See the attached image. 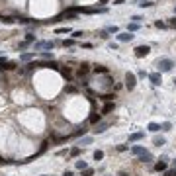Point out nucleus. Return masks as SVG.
Masks as SVG:
<instances>
[{
	"mask_svg": "<svg viewBox=\"0 0 176 176\" xmlns=\"http://www.w3.org/2000/svg\"><path fill=\"white\" fill-rule=\"evenodd\" d=\"M164 174H166V176H176V168H170V170H166Z\"/></svg>",
	"mask_w": 176,
	"mask_h": 176,
	"instance_id": "72a5a7b5",
	"label": "nucleus"
},
{
	"mask_svg": "<svg viewBox=\"0 0 176 176\" xmlns=\"http://www.w3.org/2000/svg\"><path fill=\"white\" fill-rule=\"evenodd\" d=\"M174 84H176V78H174Z\"/></svg>",
	"mask_w": 176,
	"mask_h": 176,
	"instance_id": "49530a36",
	"label": "nucleus"
},
{
	"mask_svg": "<svg viewBox=\"0 0 176 176\" xmlns=\"http://www.w3.org/2000/svg\"><path fill=\"white\" fill-rule=\"evenodd\" d=\"M163 129L164 131H170V129H172V123H170V121H164V123H163Z\"/></svg>",
	"mask_w": 176,
	"mask_h": 176,
	"instance_id": "c85d7f7f",
	"label": "nucleus"
},
{
	"mask_svg": "<svg viewBox=\"0 0 176 176\" xmlns=\"http://www.w3.org/2000/svg\"><path fill=\"white\" fill-rule=\"evenodd\" d=\"M88 143H92V137H84V139L80 141V145H88Z\"/></svg>",
	"mask_w": 176,
	"mask_h": 176,
	"instance_id": "2f4dec72",
	"label": "nucleus"
},
{
	"mask_svg": "<svg viewBox=\"0 0 176 176\" xmlns=\"http://www.w3.org/2000/svg\"><path fill=\"white\" fill-rule=\"evenodd\" d=\"M106 127H108V123H100V125L96 127V129H94V133H104V131H106Z\"/></svg>",
	"mask_w": 176,
	"mask_h": 176,
	"instance_id": "6ab92c4d",
	"label": "nucleus"
},
{
	"mask_svg": "<svg viewBox=\"0 0 176 176\" xmlns=\"http://www.w3.org/2000/svg\"><path fill=\"white\" fill-rule=\"evenodd\" d=\"M27 45H29V43H27V41H22V43H20V49H26Z\"/></svg>",
	"mask_w": 176,
	"mask_h": 176,
	"instance_id": "a19ab883",
	"label": "nucleus"
},
{
	"mask_svg": "<svg viewBox=\"0 0 176 176\" xmlns=\"http://www.w3.org/2000/svg\"><path fill=\"white\" fill-rule=\"evenodd\" d=\"M133 37H135V35H133L131 32H125V33H119V35H117V39H119L121 43H125V41H131Z\"/></svg>",
	"mask_w": 176,
	"mask_h": 176,
	"instance_id": "0eeeda50",
	"label": "nucleus"
},
{
	"mask_svg": "<svg viewBox=\"0 0 176 176\" xmlns=\"http://www.w3.org/2000/svg\"><path fill=\"white\" fill-rule=\"evenodd\" d=\"M88 121H90V123H96V121H100V114H92Z\"/></svg>",
	"mask_w": 176,
	"mask_h": 176,
	"instance_id": "4be33fe9",
	"label": "nucleus"
},
{
	"mask_svg": "<svg viewBox=\"0 0 176 176\" xmlns=\"http://www.w3.org/2000/svg\"><path fill=\"white\" fill-rule=\"evenodd\" d=\"M4 63H6V59H2V57H0V69L4 67Z\"/></svg>",
	"mask_w": 176,
	"mask_h": 176,
	"instance_id": "c03bdc74",
	"label": "nucleus"
},
{
	"mask_svg": "<svg viewBox=\"0 0 176 176\" xmlns=\"http://www.w3.org/2000/svg\"><path fill=\"white\" fill-rule=\"evenodd\" d=\"M59 71H61V74H63L67 80H72V71L69 69V67H63V69H59Z\"/></svg>",
	"mask_w": 176,
	"mask_h": 176,
	"instance_id": "9d476101",
	"label": "nucleus"
},
{
	"mask_svg": "<svg viewBox=\"0 0 176 176\" xmlns=\"http://www.w3.org/2000/svg\"><path fill=\"white\" fill-rule=\"evenodd\" d=\"M2 69H4V71H14V69H16V63H14V61H6Z\"/></svg>",
	"mask_w": 176,
	"mask_h": 176,
	"instance_id": "4468645a",
	"label": "nucleus"
},
{
	"mask_svg": "<svg viewBox=\"0 0 176 176\" xmlns=\"http://www.w3.org/2000/svg\"><path fill=\"white\" fill-rule=\"evenodd\" d=\"M94 158H96V161H102V158H104V151H96V153H94Z\"/></svg>",
	"mask_w": 176,
	"mask_h": 176,
	"instance_id": "393cba45",
	"label": "nucleus"
},
{
	"mask_svg": "<svg viewBox=\"0 0 176 176\" xmlns=\"http://www.w3.org/2000/svg\"><path fill=\"white\" fill-rule=\"evenodd\" d=\"M137 76H139V78H145V76H149V74H147L145 71H139V74H137Z\"/></svg>",
	"mask_w": 176,
	"mask_h": 176,
	"instance_id": "58836bf2",
	"label": "nucleus"
},
{
	"mask_svg": "<svg viewBox=\"0 0 176 176\" xmlns=\"http://www.w3.org/2000/svg\"><path fill=\"white\" fill-rule=\"evenodd\" d=\"M47 147H49V141H45V143L41 145V149H39V153H43V151H47Z\"/></svg>",
	"mask_w": 176,
	"mask_h": 176,
	"instance_id": "c9c22d12",
	"label": "nucleus"
},
{
	"mask_svg": "<svg viewBox=\"0 0 176 176\" xmlns=\"http://www.w3.org/2000/svg\"><path fill=\"white\" fill-rule=\"evenodd\" d=\"M20 59H22V61H32V59H33V53H24Z\"/></svg>",
	"mask_w": 176,
	"mask_h": 176,
	"instance_id": "5701e85b",
	"label": "nucleus"
},
{
	"mask_svg": "<svg viewBox=\"0 0 176 176\" xmlns=\"http://www.w3.org/2000/svg\"><path fill=\"white\" fill-rule=\"evenodd\" d=\"M139 6H141V8H149V6H153V2H149V0H141V2H139Z\"/></svg>",
	"mask_w": 176,
	"mask_h": 176,
	"instance_id": "b1692460",
	"label": "nucleus"
},
{
	"mask_svg": "<svg viewBox=\"0 0 176 176\" xmlns=\"http://www.w3.org/2000/svg\"><path fill=\"white\" fill-rule=\"evenodd\" d=\"M55 45H57L55 41H35L33 43V49L35 51H43V49H53Z\"/></svg>",
	"mask_w": 176,
	"mask_h": 176,
	"instance_id": "f03ea898",
	"label": "nucleus"
},
{
	"mask_svg": "<svg viewBox=\"0 0 176 176\" xmlns=\"http://www.w3.org/2000/svg\"><path fill=\"white\" fill-rule=\"evenodd\" d=\"M117 151H119V153H121V151H127V145H119V147H117Z\"/></svg>",
	"mask_w": 176,
	"mask_h": 176,
	"instance_id": "79ce46f5",
	"label": "nucleus"
},
{
	"mask_svg": "<svg viewBox=\"0 0 176 176\" xmlns=\"http://www.w3.org/2000/svg\"><path fill=\"white\" fill-rule=\"evenodd\" d=\"M155 26L158 27V29H164V27H166V24H164V22H161V20H158V22H155Z\"/></svg>",
	"mask_w": 176,
	"mask_h": 176,
	"instance_id": "c756f323",
	"label": "nucleus"
},
{
	"mask_svg": "<svg viewBox=\"0 0 176 176\" xmlns=\"http://www.w3.org/2000/svg\"><path fill=\"white\" fill-rule=\"evenodd\" d=\"M78 153H80V147H74V149H71V155H72V156H76Z\"/></svg>",
	"mask_w": 176,
	"mask_h": 176,
	"instance_id": "473e14b6",
	"label": "nucleus"
},
{
	"mask_svg": "<svg viewBox=\"0 0 176 176\" xmlns=\"http://www.w3.org/2000/svg\"><path fill=\"white\" fill-rule=\"evenodd\" d=\"M92 174H94L92 168H84V172H82V176H92Z\"/></svg>",
	"mask_w": 176,
	"mask_h": 176,
	"instance_id": "7c9ffc66",
	"label": "nucleus"
},
{
	"mask_svg": "<svg viewBox=\"0 0 176 176\" xmlns=\"http://www.w3.org/2000/svg\"><path fill=\"white\" fill-rule=\"evenodd\" d=\"M131 20H133L135 24H139V22H141V20H143V18H141V16H133V18H131Z\"/></svg>",
	"mask_w": 176,
	"mask_h": 176,
	"instance_id": "ea45409f",
	"label": "nucleus"
},
{
	"mask_svg": "<svg viewBox=\"0 0 176 176\" xmlns=\"http://www.w3.org/2000/svg\"><path fill=\"white\" fill-rule=\"evenodd\" d=\"M43 176H45V174H43Z\"/></svg>",
	"mask_w": 176,
	"mask_h": 176,
	"instance_id": "8fccbe9b",
	"label": "nucleus"
},
{
	"mask_svg": "<svg viewBox=\"0 0 176 176\" xmlns=\"http://www.w3.org/2000/svg\"><path fill=\"white\" fill-rule=\"evenodd\" d=\"M149 80L153 82L155 86H161V82H163V78H161V72H151L149 74Z\"/></svg>",
	"mask_w": 176,
	"mask_h": 176,
	"instance_id": "39448f33",
	"label": "nucleus"
},
{
	"mask_svg": "<svg viewBox=\"0 0 176 176\" xmlns=\"http://www.w3.org/2000/svg\"><path fill=\"white\" fill-rule=\"evenodd\" d=\"M139 161L141 163H149V161H153V155L151 153H143V155H139Z\"/></svg>",
	"mask_w": 176,
	"mask_h": 176,
	"instance_id": "f8f14e48",
	"label": "nucleus"
},
{
	"mask_svg": "<svg viewBox=\"0 0 176 176\" xmlns=\"http://www.w3.org/2000/svg\"><path fill=\"white\" fill-rule=\"evenodd\" d=\"M174 12H176V10H174Z\"/></svg>",
	"mask_w": 176,
	"mask_h": 176,
	"instance_id": "09e8293b",
	"label": "nucleus"
},
{
	"mask_svg": "<svg viewBox=\"0 0 176 176\" xmlns=\"http://www.w3.org/2000/svg\"><path fill=\"white\" fill-rule=\"evenodd\" d=\"M94 72H102V74H106V72H108V67H104V65H96V67H94Z\"/></svg>",
	"mask_w": 176,
	"mask_h": 176,
	"instance_id": "2eb2a0df",
	"label": "nucleus"
},
{
	"mask_svg": "<svg viewBox=\"0 0 176 176\" xmlns=\"http://www.w3.org/2000/svg\"><path fill=\"white\" fill-rule=\"evenodd\" d=\"M131 153L139 156V155H143V153H147V151H145L143 145H133V147H131Z\"/></svg>",
	"mask_w": 176,
	"mask_h": 176,
	"instance_id": "6e6552de",
	"label": "nucleus"
},
{
	"mask_svg": "<svg viewBox=\"0 0 176 176\" xmlns=\"http://www.w3.org/2000/svg\"><path fill=\"white\" fill-rule=\"evenodd\" d=\"M156 67H158V72H168L172 71V67H174V63H172V59H158V63H156Z\"/></svg>",
	"mask_w": 176,
	"mask_h": 176,
	"instance_id": "f257e3e1",
	"label": "nucleus"
},
{
	"mask_svg": "<svg viewBox=\"0 0 176 176\" xmlns=\"http://www.w3.org/2000/svg\"><path fill=\"white\" fill-rule=\"evenodd\" d=\"M135 84H137V76L133 72H127V74H125V88H127V90H133Z\"/></svg>",
	"mask_w": 176,
	"mask_h": 176,
	"instance_id": "7ed1b4c3",
	"label": "nucleus"
},
{
	"mask_svg": "<svg viewBox=\"0 0 176 176\" xmlns=\"http://www.w3.org/2000/svg\"><path fill=\"white\" fill-rule=\"evenodd\" d=\"M155 170L156 172H166V161H158L155 164Z\"/></svg>",
	"mask_w": 176,
	"mask_h": 176,
	"instance_id": "9b49d317",
	"label": "nucleus"
},
{
	"mask_svg": "<svg viewBox=\"0 0 176 176\" xmlns=\"http://www.w3.org/2000/svg\"><path fill=\"white\" fill-rule=\"evenodd\" d=\"M76 168L78 170H84V168H88V164H86L84 161H76Z\"/></svg>",
	"mask_w": 176,
	"mask_h": 176,
	"instance_id": "412c9836",
	"label": "nucleus"
},
{
	"mask_svg": "<svg viewBox=\"0 0 176 176\" xmlns=\"http://www.w3.org/2000/svg\"><path fill=\"white\" fill-rule=\"evenodd\" d=\"M174 164H176V161H174Z\"/></svg>",
	"mask_w": 176,
	"mask_h": 176,
	"instance_id": "de8ad7c7",
	"label": "nucleus"
},
{
	"mask_svg": "<svg viewBox=\"0 0 176 176\" xmlns=\"http://www.w3.org/2000/svg\"><path fill=\"white\" fill-rule=\"evenodd\" d=\"M63 45H65V47H72V45H74V39H65V41H63Z\"/></svg>",
	"mask_w": 176,
	"mask_h": 176,
	"instance_id": "bb28decb",
	"label": "nucleus"
},
{
	"mask_svg": "<svg viewBox=\"0 0 176 176\" xmlns=\"http://www.w3.org/2000/svg\"><path fill=\"white\" fill-rule=\"evenodd\" d=\"M137 29H139V24H135V22H131L127 26V32H137Z\"/></svg>",
	"mask_w": 176,
	"mask_h": 176,
	"instance_id": "aec40b11",
	"label": "nucleus"
},
{
	"mask_svg": "<svg viewBox=\"0 0 176 176\" xmlns=\"http://www.w3.org/2000/svg\"><path fill=\"white\" fill-rule=\"evenodd\" d=\"M168 26H170V27H176V16H174V18H170V20H168Z\"/></svg>",
	"mask_w": 176,
	"mask_h": 176,
	"instance_id": "f704fd0d",
	"label": "nucleus"
},
{
	"mask_svg": "<svg viewBox=\"0 0 176 176\" xmlns=\"http://www.w3.org/2000/svg\"><path fill=\"white\" fill-rule=\"evenodd\" d=\"M26 41L27 43H33V41H35V35H33V33H26Z\"/></svg>",
	"mask_w": 176,
	"mask_h": 176,
	"instance_id": "a878e982",
	"label": "nucleus"
},
{
	"mask_svg": "<svg viewBox=\"0 0 176 176\" xmlns=\"http://www.w3.org/2000/svg\"><path fill=\"white\" fill-rule=\"evenodd\" d=\"M108 32H110V33H117V27L116 26H110V27H108Z\"/></svg>",
	"mask_w": 176,
	"mask_h": 176,
	"instance_id": "4c0bfd02",
	"label": "nucleus"
},
{
	"mask_svg": "<svg viewBox=\"0 0 176 176\" xmlns=\"http://www.w3.org/2000/svg\"><path fill=\"white\" fill-rule=\"evenodd\" d=\"M111 110H114V102H108V104L104 106V110H102V114H110Z\"/></svg>",
	"mask_w": 176,
	"mask_h": 176,
	"instance_id": "f3484780",
	"label": "nucleus"
},
{
	"mask_svg": "<svg viewBox=\"0 0 176 176\" xmlns=\"http://www.w3.org/2000/svg\"><path fill=\"white\" fill-rule=\"evenodd\" d=\"M82 35H84V33H82V32H74V33H72V37H74V39H78V37H82Z\"/></svg>",
	"mask_w": 176,
	"mask_h": 176,
	"instance_id": "e433bc0d",
	"label": "nucleus"
},
{
	"mask_svg": "<svg viewBox=\"0 0 176 176\" xmlns=\"http://www.w3.org/2000/svg\"><path fill=\"white\" fill-rule=\"evenodd\" d=\"M153 143H155L156 147H161V145L166 143V139H164V137H155V141H153Z\"/></svg>",
	"mask_w": 176,
	"mask_h": 176,
	"instance_id": "a211bd4d",
	"label": "nucleus"
},
{
	"mask_svg": "<svg viewBox=\"0 0 176 176\" xmlns=\"http://www.w3.org/2000/svg\"><path fill=\"white\" fill-rule=\"evenodd\" d=\"M39 57L43 59V61H49V59H53V51H41Z\"/></svg>",
	"mask_w": 176,
	"mask_h": 176,
	"instance_id": "ddd939ff",
	"label": "nucleus"
},
{
	"mask_svg": "<svg viewBox=\"0 0 176 176\" xmlns=\"http://www.w3.org/2000/svg\"><path fill=\"white\" fill-rule=\"evenodd\" d=\"M161 129H163V127H161L158 123H155V121L149 123V131H153V133H156V131H161Z\"/></svg>",
	"mask_w": 176,
	"mask_h": 176,
	"instance_id": "dca6fc26",
	"label": "nucleus"
},
{
	"mask_svg": "<svg viewBox=\"0 0 176 176\" xmlns=\"http://www.w3.org/2000/svg\"><path fill=\"white\" fill-rule=\"evenodd\" d=\"M0 164H10V161H4V158L0 156Z\"/></svg>",
	"mask_w": 176,
	"mask_h": 176,
	"instance_id": "37998d69",
	"label": "nucleus"
},
{
	"mask_svg": "<svg viewBox=\"0 0 176 176\" xmlns=\"http://www.w3.org/2000/svg\"><path fill=\"white\" fill-rule=\"evenodd\" d=\"M69 32H71L69 27H57V29H55V33H69Z\"/></svg>",
	"mask_w": 176,
	"mask_h": 176,
	"instance_id": "cd10ccee",
	"label": "nucleus"
},
{
	"mask_svg": "<svg viewBox=\"0 0 176 176\" xmlns=\"http://www.w3.org/2000/svg\"><path fill=\"white\" fill-rule=\"evenodd\" d=\"M143 137H145V133H143V131H139V133H131V135H129V143H135V141H141Z\"/></svg>",
	"mask_w": 176,
	"mask_h": 176,
	"instance_id": "1a4fd4ad",
	"label": "nucleus"
},
{
	"mask_svg": "<svg viewBox=\"0 0 176 176\" xmlns=\"http://www.w3.org/2000/svg\"><path fill=\"white\" fill-rule=\"evenodd\" d=\"M63 176H72V172H71V170H67V172H65Z\"/></svg>",
	"mask_w": 176,
	"mask_h": 176,
	"instance_id": "a18cd8bd",
	"label": "nucleus"
},
{
	"mask_svg": "<svg viewBox=\"0 0 176 176\" xmlns=\"http://www.w3.org/2000/svg\"><path fill=\"white\" fill-rule=\"evenodd\" d=\"M149 51H151L149 45H139V47H135V57L137 59H143V57L149 55Z\"/></svg>",
	"mask_w": 176,
	"mask_h": 176,
	"instance_id": "20e7f679",
	"label": "nucleus"
},
{
	"mask_svg": "<svg viewBox=\"0 0 176 176\" xmlns=\"http://www.w3.org/2000/svg\"><path fill=\"white\" fill-rule=\"evenodd\" d=\"M88 72H90V65L88 63H82V65L78 67V76H86Z\"/></svg>",
	"mask_w": 176,
	"mask_h": 176,
	"instance_id": "423d86ee",
	"label": "nucleus"
}]
</instances>
